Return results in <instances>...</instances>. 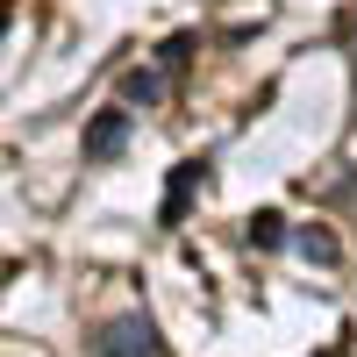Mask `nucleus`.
Segmentation results:
<instances>
[{"instance_id": "obj_1", "label": "nucleus", "mask_w": 357, "mask_h": 357, "mask_svg": "<svg viewBox=\"0 0 357 357\" xmlns=\"http://www.w3.org/2000/svg\"><path fill=\"white\" fill-rule=\"evenodd\" d=\"M100 357H165V336H158V321L151 314H114L107 329L93 336Z\"/></svg>"}, {"instance_id": "obj_2", "label": "nucleus", "mask_w": 357, "mask_h": 357, "mask_svg": "<svg viewBox=\"0 0 357 357\" xmlns=\"http://www.w3.org/2000/svg\"><path fill=\"white\" fill-rule=\"evenodd\" d=\"M122 143H129V107H100L93 122H86V158H93V165L122 158Z\"/></svg>"}, {"instance_id": "obj_3", "label": "nucleus", "mask_w": 357, "mask_h": 357, "mask_svg": "<svg viewBox=\"0 0 357 357\" xmlns=\"http://www.w3.org/2000/svg\"><path fill=\"white\" fill-rule=\"evenodd\" d=\"M207 178H215V172H207L200 158H186V165H178L172 172V193H165V229H178V215H186V200L207 186Z\"/></svg>"}, {"instance_id": "obj_4", "label": "nucleus", "mask_w": 357, "mask_h": 357, "mask_svg": "<svg viewBox=\"0 0 357 357\" xmlns=\"http://www.w3.org/2000/svg\"><path fill=\"white\" fill-rule=\"evenodd\" d=\"M243 236H250V250H279V243H286V215H272V207H257V215L243 222Z\"/></svg>"}, {"instance_id": "obj_5", "label": "nucleus", "mask_w": 357, "mask_h": 357, "mask_svg": "<svg viewBox=\"0 0 357 357\" xmlns=\"http://www.w3.org/2000/svg\"><path fill=\"white\" fill-rule=\"evenodd\" d=\"M293 243H301V250H307L314 264H336V236H329V229H301Z\"/></svg>"}, {"instance_id": "obj_6", "label": "nucleus", "mask_w": 357, "mask_h": 357, "mask_svg": "<svg viewBox=\"0 0 357 357\" xmlns=\"http://www.w3.org/2000/svg\"><path fill=\"white\" fill-rule=\"evenodd\" d=\"M158 93H165V86H158V72H129V79H122V100H143V107H151Z\"/></svg>"}]
</instances>
